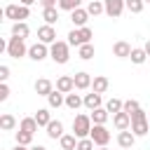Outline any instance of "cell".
<instances>
[{
    "mask_svg": "<svg viewBox=\"0 0 150 150\" xmlns=\"http://www.w3.org/2000/svg\"><path fill=\"white\" fill-rule=\"evenodd\" d=\"M101 105H103V96L101 94H96V91L84 94V108L87 110H94V108H101Z\"/></svg>",
    "mask_w": 150,
    "mask_h": 150,
    "instance_id": "cell-23",
    "label": "cell"
},
{
    "mask_svg": "<svg viewBox=\"0 0 150 150\" xmlns=\"http://www.w3.org/2000/svg\"><path fill=\"white\" fill-rule=\"evenodd\" d=\"M77 7H82V0H59V9L61 12H73Z\"/></svg>",
    "mask_w": 150,
    "mask_h": 150,
    "instance_id": "cell-35",
    "label": "cell"
},
{
    "mask_svg": "<svg viewBox=\"0 0 150 150\" xmlns=\"http://www.w3.org/2000/svg\"><path fill=\"white\" fill-rule=\"evenodd\" d=\"M143 7H145V2H143V0H127V9H129L131 14H141V12H143Z\"/></svg>",
    "mask_w": 150,
    "mask_h": 150,
    "instance_id": "cell-36",
    "label": "cell"
},
{
    "mask_svg": "<svg viewBox=\"0 0 150 150\" xmlns=\"http://www.w3.org/2000/svg\"><path fill=\"white\" fill-rule=\"evenodd\" d=\"M94 42H87V45H82V47H77V56L82 59V61H89V59H94Z\"/></svg>",
    "mask_w": 150,
    "mask_h": 150,
    "instance_id": "cell-32",
    "label": "cell"
},
{
    "mask_svg": "<svg viewBox=\"0 0 150 150\" xmlns=\"http://www.w3.org/2000/svg\"><path fill=\"white\" fill-rule=\"evenodd\" d=\"M143 2H150V0H143Z\"/></svg>",
    "mask_w": 150,
    "mask_h": 150,
    "instance_id": "cell-48",
    "label": "cell"
},
{
    "mask_svg": "<svg viewBox=\"0 0 150 150\" xmlns=\"http://www.w3.org/2000/svg\"><path fill=\"white\" fill-rule=\"evenodd\" d=\"M82 105H84V96H80V94H75V91L66 94V108L77 110V108H82Z\"/></svg>",
    "mask_w": 150,
    "mask_h": 150,
    "instance_id": "cell-24",
    "label": "cell"
},
{
    "mask_svg": "<svg viewBox=\"0 0 150 150\" xmlns=\"http://www.w3.org/2000/svg\"><path fill=\"white\" fill-rule=\"evenodd\" d=\"M7 56H12V59H23V56H28V45H26V40H21V38H7Z\"/></svg>",
    "mask_w": 150,
    "mask_h": 150,
    "instance_id": "cell-6",
    "label": "cell"
},
{
    "mask_svg": "<svg viewBox=\"0 0 150 150\" xmlns=\"http://www.w3.org/2000/svg\"><path fill=\"white\" fill-rule=\"evenodd\" d=\"M47 105H49L52 110H59L61 105H66V94H63V91H59V89L54 87V91L47 96Z\"/></svg>",
    "mask_w": 150,
    "mask_h": 150,
    "instance_id": "cell-16",
    "label": "cell"
},
{
    "mask_svg": "<svg viewBox=\"0 0 150 150\" xmlns=\"http://www.w3.org/2000/svg\"><path fill=\"white\" fill-rule=\"evenodd\" d=\"M105 108H108L110 115H115V112L124 110V101H120V98H108V101H105Z\"/></svg>",
    "mask_w": 150,
    "mask_h": 150,
    "instance_id": "cell-34",
    "label": "cell"
},
{
    "mask_svg": "<svg viewBox=\"0 0 150 150\" xmlns=\"http://www.w3.org/2000/svg\"><path fill=\"white\" fill-rule=\"evenodd\" d=\"M59 145H61V150H75L77 148V136L75 134H63L59 138Z\"/></svg>",
    "mask_w": 150,
    "mask_h": 150,
    "instance_id": "cell-26",
    "label": "cell"
},
{
    "mask_svg": "<svg viewBox=\"0 0 150 150\" xmlns=\"http://www.w3.org/2000/svg\"><path fill=\"white\" fill-rule=\"evenodd\" d=\"M136 138H138V136H136L131 129H124V131L117 134V145H120V148H134Z\"/></svg>",
    "mask_w": 150,
    "mask_h": 150,
    "instance_id": "cell-18",
    "label": "cell"
},
{
    "mask_svg": "<svg viewBox=\"0 0 150 150\" xmlns=\"http://www.w3.org/2000/svg\"><path fill=\"white\" fill-rule=\"evenodd\" d=\"M120 150H134V148H120Z\"/></svg>",
    "mask_w": 150,
    "mask_h": 150,
    "instance_id": "cell-47",
    "label": "cell"
},
{
    "mask_svg": "<svg viewBox=\"0 0 150 150\" xmlns=\"http://www.w3.org/2000/svg\"><path fill=\"white\" fill-rule=\"evenodd\" d=\"M7 77H9V66H0V82H7Z\"/></svg>",
    "mask_w": 150,
    "mask_h": 150,
    "instance_id": "cell-40",
    "label": "cell"
},
{
    "mask_svg": "<svg viewBox=\"0 0 150 150\" xmlns=\"http://www.w3.org/2000/svg\"><path fill=\"white\" fill-rule=\"evenodd\" d=\"M28 59H33V61H45V59H49V45H45V42H35V45H30L28 47Z\"/></svg>",
    "mask_w": 150,
    "mask_h": 150,
    "instance_id": "cell-8",
    "label": "cell"
},
{
    "mask_svg": "<svg viewBox=\"0 0 150 150\" xmlns=\"http://www.w3.org/2000/svg\"><path fill=\"white\" fill-rule=\"evenodd\" d=\"M73 77H75V91H87V89H91V80H94V77H91L87 70L75 73Z\"/></svg>",
    "mask_w": 150,
    "mask_h": 150,
    "instance_id": "cell-12",
    "label": "cell"
},
{
    "mask_svg": "<svg viewBox=\"0 0 150 150\" xmlns=\"http://www.w3.org/2000/svg\"><path fill=\"white\" fill-rule=\"evenodd\" d=\"M19 129H23V131H28V134H35V131L40 129V124H38L35 117H23V120L19 122Z\"/></svg>",
    "mask_w": 150,
    "mask_h": 150,
    "instance_id": "cell-31",
    "label": "cell"
},
{
    "mask_svg": "<svg viewBox=\"0 0 150 150\" xmlns=\"http://www.w3.org/2000/svg\"><path fill=\"white\" fill-rule=\"evenodd\" d=\"M45 129H47V136H49L52 141H59V138L66 134V131H63V122H61V120H52Z\"/></svg>",
    "mask_w": 150,
    "mask_h": 150,
    "instance_id": "cell-17",
    "label": "cell"
},
{
    "mask_svg": "<svg viewBox=\"0 0 150 150\" xmlns=\"http://www.w3.org/2000/svg\"><path fill=\"white\" fill-rule=\"evenodd\" d=\"M91 127H94V122H91V115L89 112H77L73 117V134L77 138H87L91 134Z\"/></svg>",
    "mask_w": 150,
    "mask_h": 150,
    "instance_id": "cell-2",
    "label": "cell"
},
{
    "mask_svg": "<svg viewBox=\"0 0 150 150\" xmlns=\"http://www.w3.org/2000/svg\"><path fill=\"white\" fill-rule=\"evenodd\" d=\"M143 49L148 52V56H150V40H145V45H143Z\"/></svg>",
    "mask_w": 150,
    "mask_h": 150,
    "instance_id": "cell-42",
    "label": "cell"
},
{
    "mask_svg": "<svg viewBox=\"0 0 150 150\" xmlns=\"http://www.w3.org/2000/svg\"><path fill=\"white\" fill-rule=\"evenodd\" d=\"M28 150H47V148H45V145H30Z\"/></svg>",
    "mask_w": 150,
    "mask_h": 150,
    "instance_id": "cell-43",
    "label": "cell"
},
{
    "mask_svg": "<svg viewBox=\"0 0 150 150\" xmlns=\"http://www.w3.org/2000/svg\"><path fill=\"white\" fill-rule=\"evenodd\" d=\"M148 120H150V115H148Z\"/></svg>",
    "mask_w": 150,
    "mask_h": 150,
    "instance_id": "cell-49",
    "label": "cell"
},
{
    "mask_svg": "<svg viewBox=\"0 0 150 150\" xmlns=\"http://www.w3.org/2000/svg\"><path fill=\"white\" fill-rule=\"evenodd\" d=\"M12 35L26 40V38L30 35V26H28L26 21H14V23H12Z\"/></svg>",
    "mask_w": 150,
    "mask_h": 150,
    "instance_id": "cell-22",
    "label": "cell"
},
{
    "mask_svg": "<svg viewBox=\"0 0 150 150\" xmlns=\"http://www.w3.org/2000/svg\"><path fill=\"white\" fill-rule=\"evenodd\" d=\"M49 59L54 63H59V66L68 63L70 61V45H68V40H56L54 45H49Z\"/></svg>",
    "mask_w": 150,
    "mask_h": 150,
    "instance_id": "cell-1",
    "label": "cell"
},
{
    "mask_svg": "<svg viewBox=\"0 0 150 150\" xmlns=\"http://www.w3.org/2000/svg\"><path fill=\"white\" fill-rule=\"evenodd\" d=\"M54 91V84H52V80H47V77H40V80H35V94L38 96H49Z\"/></svg>",
    "mask_w": 150,
    "mask_h": 150,
    "instance_id": "cell-19",
    "label": "cell"
},
{
    "mask_svg": "<svg viewBox=\"0 0 150 150\" xmlns=\"http://www.w3.org/2000/svg\"><path fill=\"white\" fill-rule=\"evenodd\" d=\"M108 87H110V80H108L105 75H94V80H91V91H96V94H105Z\"/></svg>",
    "mask_w": 150,
    "mask_h": 150,
    "instance_id": "cell-21",
    "label": "cell"
},
{
    "mask_svg": "<svg viewBox=\"0 0 150 150\" xmlns=\"http://www.w3.org/2000/svg\"><path fill=\"white\" fill-rule=\"evenodd\" d=\"M7 98H9V84L7 82H0V101L5 103Z\"/></svg>",
    "mask_w": 150,
    "mask_h": 150,
    "instance_id": "cell-39",
    "label": "cell"
},
{
    "mask_svg": "<svg viewBox=\"0 0 150 150\" xmlns=\"http://www.w3.org/2000/svg\"><path fill=\"white\" fill-rule=\"evenodd\" d=\"M49 110H52L49 105H47V108H38V112L33 115V117L38 120V124H40V127H47V124L52 122V112H49Z\"/></svg>",
    "mask_w": 150,
    "mask_h": 150,
    "instance_id": "cell-30",
    "label": "cell"
},
{
    "mask_svg": "<svg viewBox=\"0 0 150 150\" xmlns=\"http://www.w3.org/2000/svg\"><path fill=\"white\" fill-rule=\"evenodd\" d=\"M38 40L45 42V45H54V42H56V28L49 26V23H42V26L38 28Z\"/></svg>",
    "mask_w": 150,
    "mask_h": 150,
    "instance_id": "cell-10",
    "label": "cell"
},
{
    "mask_svg": "<svg viewBox=\"0 0 150 150\" xmlns=\"http://www.w3.org/2000/svg\"><path fill=\"white\" fill-rule=\"evenodd\" d=\"M89 115H91V122L94 124H105L112 115L108 112V108L105 105H101V108H94V110H89Z\"/></svg>",
    "mask_w": 150,
    "mask_h": 150,
    "instance_id": "cell-20",
    "label": "cell"
},
{
    "mask_svg": "<svg viewBox=\"0 0 150 150\" xmlns=\"http://www.w3.org/2000/svg\"><path fill=\"white\" fill-rule=\"evenodd\" d=\"M89 138L96 143V148H101V145H108V143H110V131H108L105 124H94Z\"/></svg>",
    "mask_w": 150,
    "mask_h": 150,
    "instance_id": "cell-7",
    "label": "cell"
},
{
    "mask_svg": "<svg viewBox=\"0 0 150 150\" xmlns=\"http://www.w3.org/2000/svg\"><path fill=\"white\" fill-rule=\"evenodd\" d=\"M5 16L14 23V21H26L30 16V7L28 5H21V2H9L5 5Z\"/></svg>",
    "mask_w": 150,
    "mask_h": 150,
    "instance_id": "cell-4",
    "label": "cell"
},
{
    "mask_svg": "<svg viewBox=\"0 0 150 150\" xmlns=\"http://www.w3.org/2000/svg\"><path fill=\"white\" fill-rule=\"evenodd\" d=\"M40 2V7L45 9V7H59V0H38Z\"/></svg>",
    "mask_w": 150,
    "mask_h": 150,
    "instance_id": "cell-41",
    "label": "cell"
},
{
    "mask_svg": "<svg viewBox=\"0 0 150 150\" xmlns=\"http://www.w3.org/2000/svg\"><path fill=\"white\" fill-rule=\"evenodd\" d=\"M131 131L141 138L150 131V120H148V112L143 108H138L136 112H131Z\"/></svg>",
    "mask_w": 150,
    "mask_h": 150,
    "instance_id": "cell-3",
    "label": "cell"
},
{
    "mask_svg": "<svg viewBox=\"0 0 150 150\" xmlns=\"http://www.w3.org/2000/svg\"><path fill=\"white\" fill-rule=\"evenodd\" d=\"M33 136H35V134H28V131L19 129V131L14 134V141H16L19 145H28V148H30V143H33Z\"/></svg>",
    "mask_w": 150,
    "mask_h": 150,
    "instance_id": "cell-33",
    "label": "cell"
},
{
    "mask_svg": "<svg viewBox=\"0 0 150 150\" xmlns=\"http://www.w3.org/2000/svg\"><path fill=\"white\" fill-rule=\"evenodd\" d=\"M54 87H56L59 91H63V94H70V91H75V77H73V75H61Z\"/></svg>",
    "mask_w": 150,
    "mask_h": 150,
    "instance_id": "cell-15",
    "label": "cell"
},
{
    "mask_svg": "<svg viewBox=\"0 0 150 150\" xmlns=\"http://www.w3.org/2000/svg\"><path fill=\"white\" fill-rule=\"evenodd\" d=\"M112 124H115V129H117V131L131 129V115H129L127 110H120V112H115V115H112Z\"/></svg>",
    "mask_w": 150,
    "mask_h": 150,
    "instance_id": "cell-13",
    "label": "cell"
},
{
    "mask_svg": "<svg viewBox=\"0 0 150 150\" xmlns=\"http://www.w3.org/2000/svg\"><path fill=\"white\" fill-rule=\"evenodd\" d=\"M129 59H131V63H136V66H143V63L148 61V52H145L143 47H134Z\"/></svg>",
    "mask_w": 150,
    "mask_h": 150,
    "instance_id": "cell-29",
    "label": "cell"
},
{
    "mask_svg": "<svg viewBox=\"0 0 150 150\" xmlns=\"http://www.w3.org/2000/svg\"><path fill=\"white\" fill-rule=\"evenodd\" d=\"M89 16H91V14L87 12V7H77V9H73V12H70V21H73V26H75V28L87 26Z\"/></svg>",
    "mask_w": 150,
    "mask_h": 150,
    "instance_id": "cell-11",
    "label": "cell"
},
{
    "mask_svg": "<svg viewBox=\"0 0 150 150\" xmlns=\"http://www.w3.org/2000/svg\"><path fill=\"white\" fill-rule=\"evenodd\" d=\"M96 150H110V148H108V145H101V148H96Z\"/></svg>",
    "mask_w": 150,
    "mask_h": 150,
    "instance_id": "cell-46",
    "label": "cell"
},
{
    "mask_svg": "<svg viewBox=\"0 0 150 150\" xmlns=\"http://www.w3.org/2000/svg\"><path fill=\"white\" fill-rule=\"evenodd\" d=\"M87 12H89L91 16L105 14V5H103V0H87Z\"/></svg>",
    "mask_w": 150,
    "mask_h": 150,
    "instance_id": "cell-27",
    "label": "cell"
},
{
    "mask_svg": "<svg viewBox=\"0 0 150 150\" xmlns=\"http://www.w3.org/2000/svg\"><path fill=\"white\" fill-rule=\"evenodd\" d=\"M91 38H94V30H91L89 26L73 28V30L68 33V45H70V47H82V45L91 42Z\"/></svg>",
    "mask_w": 150,
    "mask_h": 150,
    "instance_id": "cell-5",
    "label": "cell"
},
{
    "mask_svg": "<svg viewBox=\"0 0 150 150\" xmlns=\"http://www.w3.org/2000/svg\"><path fill=\"white\" fill-rule=\"evenodd\" d=\"M12 150H28V145H19V143H16V145H14Z\"/></svg>",
    "mask_w": 150,
    "mask_h": 150,
    "instance_id": "cell-44",
    "label": "cell"
},
{
    "mask_svg": "<svg viewBox=\"0 0 150 150\" xmlns=\"http://www.w3.org/2000/svg\"><path fill=\"white\" fill-rule=\"evenodd\" d=\"M59 7H45L42 9V19H45V23H49V26H54L56 21H59Z\"/></svg>",
    "mask_w": 150,
    "mask_h": 150,
    "instance_id": "cell-28",
    "label": "cell"
},
{
    "mask_svg": "<svg viewBox=\"0 0 150 150\" xmlns=\"http://www.w3.org/2000/svg\"><path fill=\"white\" fill-rule=\"evenodd\" d=\"M103 5H105V16L110 19H120L122 12L127 9V0H103Z\"/></svg>",
    "mask_w": 150,
    "mask_h": 150,
    "instance_id": "cell-9",
    "label": "cell"
},
{
    "mask_svg": "<svg viewBox=\"0 0 150 150\" xmlns=\"http://www.w3.org/2000/svg\"><path fill=\"white\" fill-rule=\"evenodd\" d=\"M138 108H141V103H138L136 98H127V101H124V110H127L129 115H131V112H136Z\"/></svg>",
    "mask_w": 150,
    "mask_h": 150,
    "instance_id": "cell-38",
    "label": "cell"
},
{
    "mask_svg": "<svg viewBox=\"0 0 150 150\" xmlns=\"http://www.w3.org/2000/svg\"><path fill=\"white\" fill-rule=\"evenodd\" d=\"M131 49H134V47H131L127 40H117V42L112 45V54H115L117 59H129V56H131Z\"/></svg>",
    "mask_w": 150,
    "mask_h": 150,
    "instance_id": "cell-14",
    "label": "cell"
},
{
    "mask_svg": "<svg viewBox=\"0 0 150 150\" xmlns=\"http://www.w3.org/2000/svg\"><path fill=\"white\" fill-rule=\"evenodd\" d=\"M0 129L2 131H14L16 129V117L12 112H2L0 115Z\"/></svg>",
    "mask_w": 150,
    "mask_h": 150,
    "instance_id": "cell-25",
    "label": "cell"
},
{
    "mask_svg": "<svg viewBox=\"0 0 150 150\" xmlns=\"http://www.w3.org/2000/svg\"><path fill=\"white\" fill-rule=\"evenodd\" d=\"M75 150H96V143L87 136V138H77V148Z\"/></svg>",
    "mask_w": 150,
    "mask_h": 150,
    "instance_id": "cell-37",
    "label": "cell"
},
{
    "mask_svg": "<svg viewBox=\"0 0 150 150\" xmlns=\"http://www.w3.org/2000/svg\"><path fill=\"white\" fill-rule=\"evenodd\" d=\"M19 2H21V5H28V7H30V5H33V2H38V0H19Z\"/></svg>",
    "mask_w": 150,
    "mask_h": 150,
    "instance_id": "cell-45",
    "label": "cell"
}]
</instances>
